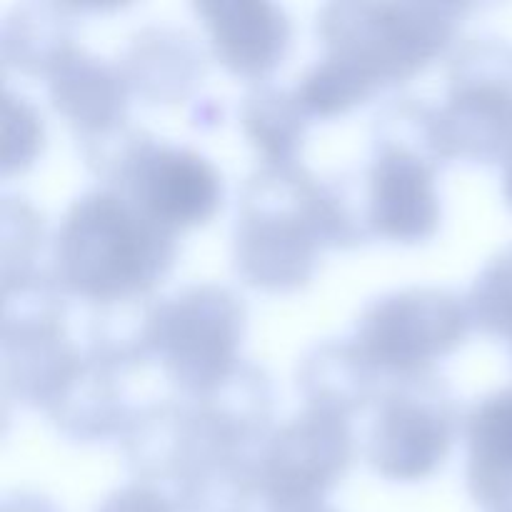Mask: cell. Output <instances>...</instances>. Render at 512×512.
<instances>
[{"label": "cell", "instance_id": "obj_1", "mask_svg": "<svg viewBox=\"0 0 512 512\" xmlns=\"http://www.w3.org/2000/svg\"><path fill=\"white\" fill-rule=\"evenodd\" d=\"M65 250L80 283L108 290L128 283L143 270L145 235L118 205L100 200L70 223Z\"/></svg>", "mask_w": 512, "mask_h": 512}, {"label": "cell", "instance_id": "obj_2", "mask_svg": "<svg viewBox=\"0 0 512 512\" xmlns=\"http://www.w3.org/2000/svg\"><path fill=\"white\" fill-rule=\"evenodd\" d=\"M473 488L485 505H512V390L495 395L473 420Z\"/></svg>", "mask_w": 512, "mask_h": 512}, {"label": "cell", "instance_id": "obj_3", "mask_svg": "<svg viewBox=\"0 0 512 512\" xmlns=\"http://www.w3.org/2000/svg\"><path fill=\"white\" fill-rule=\"evenodd\" d=\"M435 205L423 168L413 158L383 160L375 178V218L393 235H418L433 223Z\"/></svg>", "mask_w": 512, "mask_h": 512}, {"label": "cell", "instance_id": "obj_4", "mask_svg": "<svg viewBox=\"0 0 512 512\" xmlns=\"http://www.w3.org/2000/svg\"><path fill=\"white\" fill-rule=\"evenodd\" d=\"M148 198L155 213L168 220L203 218L215 200V178L193 155H165L150 170Z\"/></svg>", "mask_w": 512, "mask_h": 512}, {"label": "cell", "instance_id": "obj_5", "mask_svg": "<svg viewBox=\"0 0 512 512\" xmlns=\"http://www.w3.org/2000/svg\"><path fill=\"white\" fill-rule=\"evenodd\" d=\"M213 13L215 35L230 60L240 65H260L278 48L280 25L273 8L263 3L205 5Z\"/></svg>", "mask_w": 512, "mask_h": 512}, {"label": "cell", "instance_id": "obj_6", "mask_svg": "<svg viewBox=\"0 0 512 512\" xmlns=\"http://www.w3.org/2000/svg\"><path fill=\"white\" fill-rule=\"evenodd\" d=\"M103 512H168L160 500L150 498V495H123V498L113 500Z\"/></svg>", "mask_w": 512, "mask_h": 512}, {"label": "cell", "instance_id": "obj_7", "mask_svg": "<svg viewBox=\"0 0 512 512\" xmlns=\"http://www.w3.org/2000/svg\"><path fill=\"white\" fill-rule=\"evenodd\" d=\"M508 193H510V200H512V168H510V175H508Z\"/></svg>", "mask_w": 512, "mask_h": 512}]
</instances>
